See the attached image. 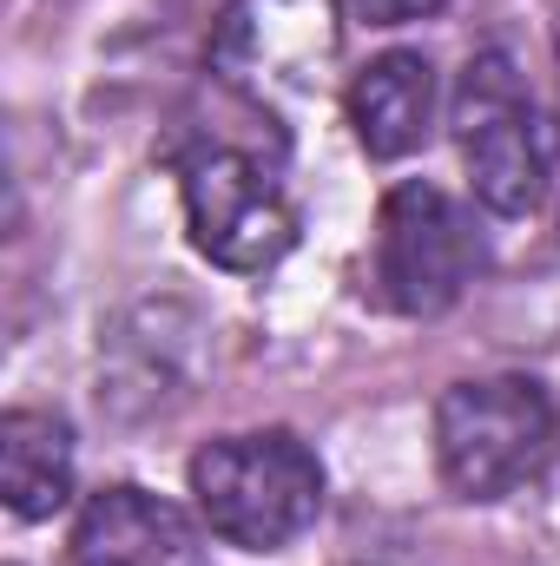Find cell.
Wrapping results in <instances>:
<instances>
[{
	"instance_id": "obj_1",
	"label": "cell",
	"mask_w": 560,
	"mask_h": 566,
	"mask_svg": "<svg viewBox=\"0 0 560 566\" xmlns=\"http://www.w3.org/2000/svg\"><path fill=\"white\" fill-rule=\"evenodd\" d=\"M198 521L245 554H283L323 514V461L290 428L218 434L191 454Z\"/></svg>"
},
{
	"instance_id": "obj_2",
	"label": "cell",
	"mask_w": 560,
	"mask_h": 566,
	"mask_svg": "<svg viewBox=\"0 0 560 566\" xmlns=\"http://www.w3.org/2000/svg\"><path fill=\"white\" fill-rule=\"evenodd\" d=\"M560 448V409L535 376H468L435 402V468L455 501L528 488Z\"/></svg>"
},
{
	"instance_id": "obj_3",
	"label": "cell",
	"mask_w": 560,
	"mask_h": 566,
	"mask_svg": "<svg viewBox=\"0 0 560 566\" xmlns=\"http://www.w3.org/2000/svg\"><path fill=\"white\" fill-rule=\"evenodd\" d=\"M455 151H462V171H468V191H475L481 211H495V218L541 211L554 139H548V119H541V106L528 93V73L501 46H481L462 66Z\"/></svg>"
},
{
	"instance_id": "obj_4",
	"label": "cell",
	"mask_w": 560,
	"mask_h": 566,
	"mask_svg": "<svg viewBox=\"0 0 560 566\" xmlns=\"http://www.w3.org/2000/svg\"><path fill=\"white\" fill-rule=\"evenodd\" d=\"M178 198L198 258L231 277H265L297 244V205L278 165H265L251 145H198L178 165Z\"/></svg>"
},
{
	"instance_id": "obj_5",
	"label": "cell",
	"mask_w": 560,
	"mask_h": 566,
	"mask_svg": "<svg viewBox=\"0 0 560 566\" xmlns=\"http://www.w3.org/2000/svg\"><path fill=\"white\" fill-rule=\"evenodd\" d=\"M488 244L468 218V205H455L442 185L403 178L383 211H376V244H370V283L396 316H442L468 296V283L481 277Z\"/></svg>"
},
{
	"instance_id": "obj_6",
	"label": "cell",
	"mask_w": 560,
	"mask_h": 566,
	"mask_svg": "<svg viewBox=\"0 0 560 566\" xmlns=\"http://www.w3.org/2000/svg\"><path fill=\"white\" fill-rule=\"evenodd\" d=\"M343 46L336 0H231L211 27V73L258 113L317 99Z\"/></svg>"
},
{
	"instance_id": "obj_7",
	"label": "cell",
	"mask_w": 560,
	"mask_h": 566,
	"mask_svg": "<svg viewBox=\"0 0 560 566\" xmlns=\"http://www.w3.org/2000/svg\"><path fill=\"white\" fill-rule=\"evenodd\" d=\"M73 566H205V534L198 521L152 494L139 481H113L100 494H86L73 541H66Z\"/></svg>"
},
{
	"instance_id": "obj_8",
	"label": "cell",
	"mask_w": 560,
	"mask_h": 566,
	"mask_svg": "<svg viewBox=\"0 0 560 566\" xmlns=\"http://www.w3.org/2000/svg\"><path fill=\"white\" fill-rule=\"evenodd\" d=\"M343 113H350V133L363 145V158H376V165H396V158L422 151L428 133H435V66H428V53H416V46L376 53L350 80Z\"/></svg>"
},
{
	"instance_id": "obj_9",
	"label": "cell",
	"mask_w": 560,
	"mask_h": 566,
	"mask_svg": "<svg viewBox=\"0 0 560 566\" xmlns=\"http://www.w3.org/2000/svg\"><path fill=\"white\" fill-rule=\"evenodd\" d=\"M0 501L13 521H53L73 501V428L53 409L0 416Z\"/></svg>"
},
{
	"instance_id": "obj_10",
	"label": "cell",
	"mask_w": 560,
	"mask_h": 566,
	"mask_svg": "<svg viewBox=\"0 0 560 566\" xmlns=\"http://www.w3.org/2000/svg\"><path fill=\"white\" fill-rule=\"evenodd\" d=\"M350 20H363V27H409V20H428V13H442L448 0H336Z\"/></svg>"
}]
</instances>
